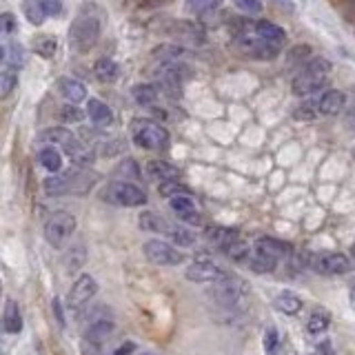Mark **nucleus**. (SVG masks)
Listing matches in <instances>:
<instances>
[{
  "mask_svg": "<svg viewBox=\"0 0 355 355\" xmlns=\"http://www.w3.org/2000/svg\"><path fill=\"white\" fill-rule=\"evenodd\" d=\"M329 73H331V62L327 58H311L300 67L297 73L293 76L291 89L297 98H313L320 92H324L329 85Z\"/></svg>",
  "mask_w": 355,
  "mask_h": 355,
  "instance_id": "1",
  "label": "nucleus"
},
{
  "mask_svg": "<svg viewBox=\"0 0 355 355\" xmlns=\"http://www.w3.org/2000/svg\"><path fill=\"white\" fill-rule=\"evenodd\" d=\"M100 31H103L100 14H98L94 7H87L71 22V29H69V42H71V47L76 51H89L98 42Z\"/></svg>",
  "mask_w": 355,
  "mask_h": 355,
  "instance_id": "2",
  "label": "nucleus"
},
{
  "mask_svg": "<svg viewBox=\"0 0 355 355\" xmlns=\"http://www.w3.org/2000/svg\"><path fill=\"white\" fill-rule=\"evenodd\" d=\"M131 138L136 142V147L147 151H158L169 147V131L160 127L158 122L138 118L131 122Z\"/></svg>",
  "mask_w": 355,
  "mask_h": 355,
  "instance_id": "3",
  "label": "nucleus"
},
{
  "mask_svg": "<svg viewBox=\"0 0 355 355\" xmlns=\"http://www.w3.org/2000/svg\"><path fill=\"white\" fill-rule=\"evenodd\" d=\"M193 76L191 67L180 62V60H169V62H160V67L155 69V80H158V87L164 96H173L178 98L182 92V83L189 80Z\"/></svg>",
  "mask_w": 355,
  "mask_h": 355,
  "instance_id": "4",
  "label": "nucleus"
},
{
  "mask_svg": "<svg viewBox=\"0 0 355 355\" xmlns=\"http://www.w3.org/2000/svg\"><path fill=\"white\" fill-rule=\"evenodd\" d=\"M233 44H236V49L247 55L251 60H273L277 58V53H280V47H273L266 40L258 38L255 33H238L236 38H233Z\"/></svg>",
  "mask_w": 355,
  "mask_h": 355,
  "instance_id": "5",
  "label": "nucleus"
},
{
  "mask_svg": "<svg viewBox=\"0 0 355 355\" xmlns=\"http://www.w3.org/2000/svg\"><path fill=\"white\" fill-rule=\"evenodd\" d=\"M103 198L111 205L118 207H142L147 202V193L142 191L138 184L131 182H111L107 184Z\"/></svg>",
  "mask_w": 355,
  "mask_h": 355,
  "instance_id": "6",
  "label": "nucleus"
},
{
  "mask_svg": "<svg viewBox=\"0 0 355 355\" xmlns=\"http://www.w3.org/2000/svg\"><path fill=\"white\" fill-rule=\"evenodd\" d=\"M73 231H76V218L71 214H67V211H55L53 216H49L47 225H44V238H47V242L53 249H60L71 238Z\"/></svg>",
  "mask_w": 355,
  "mask_h": 355,
  "instance_id": "7",
  "label": "nucleus"
},
{
  "mask_svg": "<svg viewBox=\"0 0 355 355\" xmlns=\"http://www.w3.org/2000/svg\"><path fill=\"white\" fill-rule=\"evenodd\" d=\"M309 105L318 118L320 116L331 118V116L342 114L344 107H347V94L340 92V89H324V92L313 96V100H309Z\"/></svg>",
  "mask_w": 355,
  "mask_h": 355,
  "instance_id": "8",
  "label": "nucleus"
},
{
  "mask_svg": "<svg viewBox=\"0 0 355 355\" xmlns=\"http://www.w3.org/2000/svg\"><path fill=\"white\" fill-rule=\"evenodd\" d=\"M309 266L322 275H342L351 271V260L344 253H315L311 255Z\"/></svg>",
  "mask_w": 355,
  "mask_h": 355,
  "instance_id": "9",
  "label": "nucleus"
},
{
  "mask_svg": "<svg viewBox=\"0 0 355 355\" xmlns=\"http://www.w3.org/2000/svg\"><path fill=\"white\" fill-rule=\"evenodd\" d=\"M144 258L153 264H162V266H171V264H180L184 260V255L173 249L171 244H166L162 240H149L144 242Z\"/></svg>",
  "mask_w": 355,
  "mask_h": 355,
  "instance_id": "10",
  "label": "nucleus"
},
{
  "mask_svg": "<svg viewBox=\"0 0 355 355\" xmlns=\"http://www.w3.org/2000/svg\"><path fill=\"white\" fill-rule=\"evenodd\" d=\"M96 291H98L96 280H94V277L89 275V273H83V275L73 282L69 295H67V304H69L71 309H80V306H85V304L89 302V300H92V297L96 295Z\"/></svg>",
  "mask_w": 355,
  "mask_h": 355,
  "instance_id": "11",
  "label": "nucleus"
},
{
  "mask_svg": "<svg viewBox=\"0 0 355 355\" xmlns=\"http://www.w3.org/2000/svg\"><path fill=\"white\" fill-rule=\"evenodd\" d=\"M211 295L220 304V306H233L238 304V300L242 297V284L233 277H222V280L216 282V286L211 288Z\"/></svg>",
  "mask_w": 355,
  "mask_h": 355,
  "instance_id": "12",
  "label": "nucleus"
},
{
  "mask_svg": "<svg viewBox=\"0 0 355 355\" xmlns=\"http://www.w3.org/2000/svg\"><path fill=\"white\" fill-rule=\"evenodd\" d=\"M40 140L49 142V144H58V147H62L67 153L71 155V158L85 149L83 144L76 140L73 133H71L69 129H62V127H53V129L42 131V133H40Z\"/></svg>",
  "mask_w": 355,
  "mask_h": 355,
  "instance_id": "13",
  "label": "nucleus"
},
{
  "mask_svg": "<svg viewBox=\"0 0 355 355\" xmlns=\"http://www.w3.org/2000/svg\"><path fill=\"white\" fill-rule=\"evenodd\" d=\"M184 275H187V280H191V282H218L225 277V271L209 260H198L187 266Z\"/></svg>",
  "mask_w": 355,
  "mask_h": 355,
  "instance_id": "14",
  "label": "nucleus"
},
{
  "mask_svg": "<svg viewBox=\"0 0 355 355\" xmlns=\"http://www.w3.org/2000/svg\"><path fill=\"white\" fill-rule=\"evenodd\" d=\"M173 38L182 40V42H191V44H200L205 42V29L202 25L191 20H173V25L166 29Z\"/></svg>",
  "mask_w": 355,
  "mask_h": 355,
  "instance_id": "15",
  "label": "nucleus"
},
{
  "mask_svg": "<svg viewBox=\"0 0 355 355\" xmlns=\"http://www.w3.org/2000/svg\"><path fill=\"white\" fill-rule=\"evenodd\" d=\"M171 209H173V214L184 222V225H193V227L202 225V216L198 214L193 200L189 198V196H175V198H171Z\"/></svg>",
  "mask_w": 355,
  "mask_h": 355,
  "instance_id": "16",
  "label": "nucleus"
},
{
  "mask_svg": "<svg viewBox=\"0 0 355 355\" xmlns=\"http://www.w3.org/2000/svg\"><path fill=\"white\" fill-rule=\"evenodd\" d=\"M253 33L258 38L266 40L269 44H273V47H280V49H282V44L286 42V31L280 25H275V22H269V20L253 22Z\"/></svg>",
  "mask_w": 355,
  "mask_h": 355,
  "instance_id": "17",
  "label": "nucleus"
},
{
  "mask_svg": "<svg viewBox=\"0 0 355 355\" xmlns=\"http://www.w3.org/2000/svg\"><path fill=\"white\" fill-rule=\"evenodd\" d=\"M255 251L258 253H264L269 255L273 260H280V258H286V255H291V244L284 242V240H277V238H260L258 244H255Z\"/></svg>",
  "mask_w": 355,
  "mask_h": 355,
  "instance_id": "18",
  "label": "nucleus"
},
{
  "mask_svg": "<svg viewBox=\"0 0 355 355\" xmlns=\"http://www.w3.org/2000/svg\"><path fill=\"white\" fill-rule=\"evenodd\" d=\"M111 333H114V324H111V322H105V320H98L85 331V344L92 349H100V344H103Z\"/></svg>",
  "mask_w": 355,
  "mask_h": 355,
  "instance_id": "19",
  "label": "nucleus"
},
{
  "mask_svg": "<svg viewBox=\"0 0 355 355\" xmlns=\"http://www.w3.org/2000/svg\"><path fill=\"white\" fill-rule=\"evenodd\" d=\"M87 116L92 118V122L96 127H109L111 120H114V114H111L109 105L103 103V100H98V98H92L87 103Z\"/></svg>",
  "mask_w": 355,
  "mask_h": 355,
  "instance_id": "20",
  "label": "nucleus"
},
{
  "mask_svg": "<svg viewBox=\"0 0 355 355\" xmlns=\"http://www.w3.org/2000/svg\"><path fill=\"white\" fill-rule=\"evenodd\" d=\"M3 327L11 336H18L22 331V315H20V306L16 300H9L5 304V313H3Z\"/></svg>",
  "mask_w": 355,
  "mask_h": 355,
  "instance_id": "21",
  "label": "nucleus"
},
{
  "mask_svg": "<svg viewBox=\"0 0 355 355\" xmlns=\"http://www.w3.org/2000/svg\"><path fill=\"white\" fill-rule=\"evenodd\" d=\"M147 171H149L151 178H155V180H160V182L178 180V178H180V171H178L173 164L164 162V160H151L147 164Z\"/></svg>",
  "mask_w": 355,
  "mask_h": 355,
  "instance_id": "22",
  "label": "nucleus"
},
{
  "mask_svg": "<svg viewBox=\"0 0 355 355\" xmlns=\"http://www.w3.org/2000/svg\"><path fill=\"white\" fill-rule=\"evenodd\" d=\"M58 89H60V94L69 100V103H83V100L87 98V87L83 83H78L73 80V78H64V80L58 83Z\"/></svg>",
  "mask_w": 355,
  "mask_h": 355,
  "instance_id": "23",
  "label": "nucleus"
},
{
  "mask_svg": "<svg viewBox=\"0 0 355 355\" xmlns=\"http://www.w3.org/2000/svg\"><path fill=\"white\" fill-rule=\"evenodd\" d=\"M205 236H207V240L211 244L225 249V247H229L231 242L238 240V231L236 229H227V227H209Z\"/></svg>",
  "mask_w": 355,
  "mask_h": 355,
  "instance_id": "24",
  "label": "nucleus"
},
{
  "mask_svg": "<svg viewBox=\"0 0 355 355\" xmlns=\"http://www.w3.org/2000/svg\"><path fill=\"white\" fill-rule=\"evenodd\" d=\"M94 73L100 83H116L120 78V67L111 60V58H100L94 64Z\"/></svg>",
  "mask_w": 355,
  "mask_h": 355,
  "instance_id": "25",
  "label": "nucleus"
},
{
  "mask_svg": "<svg viewBox=\"0 0 355 355\" xmlns=\"http://www.w3.org/2000/svg\"><path fill=\"white\" fill-rule=\"evenodd\" d=\"M151 55H153L155 60H160V62H169V60H182V58H187L189 51L184 47H180V44L164 42V44H160V47H155Z\"/></svg>",
  "mask_w": 355,
  "mask_h": 355,
  "instance_id": "26",
  "label": "nucleus"
},
{
  "mask_svg": "<svg viewBox=\"0 0 355 355\" xmlns=\"http://www.w3.org/2000/svg\"><path fill=\"white\" fill-rule=\"evenodd\" d=\"M273 306L280 311V313H286V315H295L300 309H302V300H300L295 293L291 291H284L280 293L275 300H273Z\"/></svg>",
  "mask_w": 355,
  "mask_h": 355,
  "instance_id": "27",
  "label": "nucleus"
},
{
  "mask_svg": "<svg viewBox=\"0 0 355 355\" xmlns=\"http://www.w3.org/2000/svg\"><path fill=\"white\" fill-rule=\"evenodd\" d=\"M38 160L44 169L51 171V173H58L62 169V155L58 149H53V147H42L38 153Z\"/></svg>",
  "mask_w": 355,
  "mask_h": 355,
  "instance_id": "28",
  "label": "nucleus"
},
{
  "mask_svg": "<svg viewBox=\"0 0 355 355\" xmlns=\"http://www.w3.org/2000/svg\"><path fill=\"white\" fill-rule=\"evenodd\" d=\"M140 229L151 231V233H166L169 231V225L164 222V218L153 214V211H144V214H140Z\"/></svg>",
  "mask_w": 355,
  "mask_h": 355,
  "instance_id": "29",
  "label": "nucleus"
},
{
  "mask_svg": "<svg viewBox=\"0 0 355 355\" xmlns=\"http://www.w3.org/2000/svg\"><path fill=\"white\" fill-rule=\"evenodd\" d=\"M131 94H133V100L142 107H153L155 100H158V89L153 85H136Z\"/></svg>",
  "mask_w": 355,
  "mask_h": 355,
  "instance_id": "30",
  "label": "nucleus"
},
{
  "mask_svg": "<svg viewBox=\"0 0 355 355\" xmlns=\"http://www.w3.org/2000/svg\"><path fill=\"white\" fill-rule=\"evenodd\" d=\"M222 0H184V9L187 14L193 16H207L211 11H216L220 7Z\"/></svg>",
  "mask_w": 355,
  "mask_h": 355,
  "instance_id": "31",
  "label": "nucleus"
},
{
  "mask_svg": "<svg viewBox=\"0 0 355 355\" xmlns=\"http://www.w3.org/2000/svg\"><path fill=\"white\" fill-rule=\"evenodd\" d=\"M22 11H25V18L31 22V25H42L44 22V7L42 0H22Z\"/></svg>",
  "mask_w": 355,
  "mask_h": 355,
  "instance_id": "32",
  "label": "nucleus"
},
{
  "mask_svg": "<svg viewBox=\"0 0 355 355\" xmlns=\"http://www.w3.org/2000/svg\"><path fill=\"white\" fill-rule=\"evenodd\" d=\"M247 262L255 273H271L277 264V260L269 258V255H264V253H258V251H255V255H249Z\"/></svg>",
  "mask_w": 355,
  "mask_h": 355,
  "instance_id": "33",
  "label": "nucleus"
},
{
  "mask_svg": "<svg viewBox=\"0 0 355 355\" xmlns=\"http://www.w3.org/2000/svg\"><path fill=\"white\" fill-rule=\"evenodd\" d=\"M166 236H169L175 244H180V247H193L196 244V236L184 227H169Z\"/></svg>",
  "mask_w": 355,
  "mask_h": 355,
  "instance_id": "34",
  "label": "nucleus"
},
{
  "mask_svg": "<svg viewBox=\"0 0 355 355\" xmlns=\"http://www.w3.org/2000/svg\"><path fill=\"white\" fill-rule=\"evenodd\" d=\"M44 191L47 196H62L67 193V173L64 175H51L44 180Z\"/></svg>",
  "mask_w": 355,
  "mask_h": 355,
  "instance_id": "35",
  "label": "nucleus"
},
{
  "mask_svg": "<svg viewBox=\"0 0 355 355\" xmlns=\"http://www.w3.org/2000/svg\"><path fill=\"white\" fill-rule=\"evenodd\" d=\"M33 51L40 53L42 58H51V55L55 53V40H53V36H38L36 40H33Z\"/></svg>",
  "mask_w": 355,
  "mask_h": 355,
  "instance_id": "36",
  "label": "nucleus"
},
{
  "mask_svg": "<svg viewBox=\"0 0 355 355\" xmlns=\"http://www.w3.org/2000/svg\"><path fill=\"white\" fill-rule=\"evenodd\" d=\"M225 253L229 255L231 260H247L249 258V244L247 242H242V240H236V242H231L229 247H225Z\"/></svg>",
  "mask_w": 355,
  "mask_h": 355,
  "instance_id": "37",
  "label": "nucleus"
},
{
  "mask_svg": "<svg viewBox=\"0 0 355 355\" xmlns=\"http://www.w3.org/2000/svg\"><path fill=\"white\" fill-rule=\"evenodd\" d=\"M160 196L164 198H175V196H189V189L184 184H180L178 180H166V182H160Z\"/></svg>",
  "mask_w": 355,
  "mask_h": 355,
  "instance_id": "38",
  "label": "nucleus"
},
{
  "mask_svg": "<svg viewBox=\"0 0 355 355\" xmlns=\"http://www.w3.org/2000/svg\"><path fill=\"white\" fill-rule=\"evenodd\" d=\"M16 83H18V76L14 71H0V100L11 96V92L16 89Z\"/></svg>",
  "mask_w": 355,
  "mask_h": 355,
  "instance_id": "39",
  "label": "nucleus"
},
{
  "mask_svg": "<svg viewBox=\"0 0 355 355\" xmlns=\"http://www.w3.org/2000/svg\"><path fill=\"white\" fill-rule=\"evenodd\" d=\"M329 322H331V318H329L327 311H315V313L311 315V320H309V331H311V333H322V331H327Z\"/></svg>",
  "mask_w": 355,
  "mask_h": 355,
  "instance_id": "40",
  "label": "nucleus"
},
{
  "mask_svg": "<svg viewBox=\"0 0 355 355\" xmlns=\"http://www.w3.org/2000/svg\"><path fill=\"white\" fill-rule=\"evenodd\" d=\"M309 58H311V47H306V44H297L295 49L288 51V62H291V64H297V69H300V67H302Z\"/></svg>",
  "mask_w": 355,
  "mask_h": 355,
  "instance_id": "41",
  "label": "nucleus"
},
{
  "mask_svg": "<svg viewBox=\"0 0 355 355\" xmlns=\"http://www.w3.org/2000/svg\"><path fill=\"white\" fill-rule=\"evenodd\" d=\"M233 5L240 11H244V14H260L264 7L262 0H233Z\"/></svg>",
  "mask_w": 355,
  "mask_h": 355,
  "instance_id": "42",
  "label": "nucleus"
},
{
  "mask_svg": "<svg viewBox=\"0 0 355 355\" xmlns=\"http://www.w3.org/2000/svg\"><path fill=\"white\" fill-rule=\"evenodd\" d=\"M14 31H16V18H14V14H9V11L0 14V33H14Z\"/></svg>",
  "mask_w": 355,
  "mask_h": 355,
  "instance_id": "43",
  "label": "nucleus"
},
{
  "mask_svg": "<svg viewBox=\"0 0 355 355\" xmlns=\"http://www.w3.org/2000/svg\"><path fill=\"white\" fill-rule=\"evenodd\" d=\"M60 118L64 120V122H80L83 120V111L78 109V107H62L60 109Z\"/></svg>",
  "mask_w": 355,
  "mask_h": 355,
  "instance_id": "44",
  "label": "nucleus"
},
{
  "mask_svg": "<svg viewBox=\"0 0 355 355\" xmlns=\"http://www.w3.org/2000/svg\"><path fill=\"white\" fill-rule=\"evenodd\" d=\"M120 173H125V175H129V178H138L140 175V169H138V162H133V160H125L120 164V169H118Z\"/></svg>",
  "mask_w": 355,
  "mask_h": 355,
  "instance_id": "45",
  "label": "nucleus"
},
{
  "mask_svg": "<svg viewBox=\"0 0 355 355\" xmlns=\"http://www.w3.org/2000/svg\"><path fill=\"white\" fill-rule=\"evenodd\" d=\"M42 7H44V14L47 16H58L62 11L60 0H42Z\"/></svg>",
  "mask_w": 355,
  "mask_h": 355,
  "instance_id": "46",
  "label": "nucleus"
},
{
  "mask_svg": "<svg viewBox=\"0 0 355 355\" xmlns=\"http://www.w3.org/2000/svg\"><path fill=\"white\" fill-rule=\"evenodd\" d=\"M275 344H277V333H275V329H269V331H266V336H264V347H266V351L273 353L275 351Z\"/></svg>",
  "mask_w": 355,
  "mask_h": 355,
  "instance_id": "47",
  "label": "nucleus"
},
{
  "mask_svg": "<svg viewBox=\"0 0 355 355\" xmlns=\"http://www.w3.org/2000/svg\"><path fill=\"white\" fill-rule=\"evenodd\" d=\"M344 111H347V125L355 131V103H353V105H349V103H347V107H344Z\"/></svg>",
  "mask_w": 355,
  "mask_h": 355,
  "instance_id": "48",
  "label": "nucleus"
},
{
  "mask_svg": "<svg viewBox=\"0 0 355 355\" xmlns=\"http://www.w3.org/2000/svg\"><path fill=\"white\" fill-rule=\"evenodd\" d=\"M133 351H136V344H133V342H125L114 355H131Z\"/></svg>",
  "mask_w": 355,
  "mask_h": 355,
  "instance_id": "49",
  "label": "nucleus"
},
{
  "mask_svg": "<svg viewBox=\"0 0 355 355\" xmlns=\"http://www.w3.org/2000/svg\"><path fill=\"white\" fill-rule=\"evenodd\" d=\"M53 311H55V318H58L60 324H64V318H62V311H60V300H58V297L53 300Z\"/></svg>",
  "mask_w": 355,
  "mask_h": 355,
  "instance_id": "50",
  "label": "nucleus"
},
{
  "mask_svg": "<svg viewBox=\"0 0 355 355\" xmlns=\"http://www.w3.org/2000/svg\"><path fill=\"white\" fill-rule=\"evenodd\" d=\"M351 309L355 311V286L351 288Z\"/></svg>",
  "mask_w": 355,
  "mask_h": 355,
  "instance_id": "51",
  "label": "nucleus"
},
{
  "mask_svg": "<svg viewBox=\"0 0 355 355\" xmlns=\"http://www.w3.org/2000/svg\"><path fill=\"white\" fill-rule=\"evenodd\" d=\"M3 60H5V49L0 47V62H3Z\"/></svg>",
  "mask_w": 355,
  "mask_h": 355,
  "instance_id": "52",
  "label": "nucleus"
},
{
  "mask_svg": "<svg viewBox=\"0 0 355 355\" xmlns=\"http://www.w3.org/2000/svg\"><path fill=\"white\" fill-rule=\"evenodd\" d=\"M351 255H353V260H355V244H353V249H351Z\"/></svg>",
  "mask_w": 355,
  "mask_h": 355,
  "instance_id": "53",
  "label": "nucleus"
},
{
  "mask_svg": "<svg viewBox=\"0 0 355 355\" xmlns=\"http://www.w3.org/2000/svg\"><path fill=\"white\" fill-rule=\"evenodd\" d=\"M0 293H3V284H0Z\"/></svg>",
  "mask_w": 355,
  "mask_h": 355,
  "instance_id": "54",
  "label": "nucleus"
},
{
  "mask_svg": "<svg viewBox=\"0 0 355 355\" xmlns=\"http://www.w3.org/2000/svg\"><path fill=\"white\" fill-rule=\"evenodd\" d=\"M353 160H355V149H353Z\"/></svg>",
  "mask_w": 355,
  "mask_h": 355,
  "instance_id": "55",
  "label": "nucleus"
},
{
  "mask_svg": "<svg viewBox=\"0 0 355 355\" xmlns=\"http://www.w3.org/2000/svg\"><path fill=\"white\" fill-rule=\"evenodd\" d=\"M144 355H153V353H144Z\"/></svg>",
  "mask_w": 355,
  "mask_h": 355,
  "instance_id": "56",
  "label": "nucleus"
}]
</instances>
